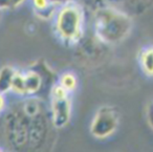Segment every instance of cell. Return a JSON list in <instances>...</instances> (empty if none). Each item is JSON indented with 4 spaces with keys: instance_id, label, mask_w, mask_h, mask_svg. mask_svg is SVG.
I'll use <instances>...</instances> for the list:
<instances>
[{
    "instance_id": "12",
    "label": "cell",
    "mask_w": 153,
    "mask_h": 152,
    "mask_svg": "<svg viewBox=\"0 0 153 152\" xmlns=\"http://www.w3.org/2000/svg\"><path fill=\"white\" fill-rule=\"evenodd\" d=\"M7 108V100H5V95L0 92V113H2Z\"/></svg>"
},
{
    "instance_id": "6",
    "label": "cell",
    "mask_w": 153,
    "mask_h": 152,
    "mask_svg": "<svg viewBox=\"0 0 153 152\" xmlns=\"http://www.w3.org/2000/svg\"><path fill=\"white\" fill-rule=\"evenodd\" d=\"M24 72V81H25L26 97L35 95L41 90L43 85V78L37 70L28 69Z\"/></svg>"
},
{
    "instance_id": "8",
    "label": "cell",
    "mask_w": 153,
    "mask_h": 152,
    "mask_svg": "<svg viewBox=\"0 0 153 152\" xmlns=\"http://www.w3.org/2000/svg\"><path fill=\"white\" fill-rule=\"evenodd\" d=\"M140 65L147 77L153 78V46L146 47L140 51Z\"/></svg>"
},
{
    "instance_id": "1",
    "label": "cell",
    "mask_w": 153,
    "mask_h": 152,
    "mask_svg": "<svg viewBox=\"0 0 153 152\" xmlns=\"http://www.w3.org/2000/svg\"><path fill=\"white\" fill-rule=\"evenodd\" d=\"M94 24L97 36L108 44H115L124 40L132 28L129 15L113 7H103L97 10Z\"/></svg>"
},
{
    "instance_id": "11",
    "label": "cell",
    "mask_w": 153,
    "mask_h": 152,
    "mask_svg": "<svg viewBox=\"0 0 153 152\" xmlns=\"http://www.w3.org/2000/svg\"><path fill=\"white\" fill-rule=\"evenodd\" d=\"M25 0H0V10H15L22 4Z\"/></svg>"
},
{
    "instance_id": "13",
    "label": "cell",
    "mask_w": 153,
    "mask_h": 152,
    "mask_svg": "<svg viewBox=\"0 0 153 152\" xmlns=\"http://www.w3.org/2000/svg\"><path fill=\"white\" fill-rule=\"evenodd\" d=\"M51 1L53 3H55V4L60 5V4H62V3H64V2H67V1H69V0H51Z\"/></svg>"
},
{
    "instance_id": "2",
    "label": "cell",
    "mask_w": 153,
    "mask_h": 152,
    "mask_svg": "<svg viewBox=\"0 0 153 152\" xmlns=\"http://www.w3.org/2000/svg\"><path fill=\"white\" fill-rule=\"evenodd\" d=\"M55 31L65 43H76L84 32L85 15L80 3L74 0L60 4L55 15Z\"/></svg>"
},
{
    "instance_id": "7",
    "label": "cell",
    "mask_w": 153,
    "mask_h": 152,
    "mask_svg": "<svg viewBox=\"0 0 153 152\" xmlns=\"http://www.w3.org/2000/svg\"><path fill=\"white\" fill-rule=\"evenodd\" d=\"M16 69L12 65H4L0 68V92L5 95L7 92H11L12 83L15 76Z\"/></svg>"
},
{
    "instance_id": "9",
    "label": "cell",
    "mask_w": 153,
    "mask_h": 152,
    "mask_svg": "<svg viewBox=\"0 0 153 152\" xmlns=\"http://www.w3.org/2000/svg\"><path fill=\"white\" fill-rule=\"evenodd\" d=\"M11 92L20 97H26V89H25V81H24V72L17 69L12 83Z\"/></svg>"
},
{
    "instance_id": "10",
    "label": "cell",
    "mask_w": 153,
    "mask_h": 152,
    "mask_svg": "<svg viewBox=\"0 0 153 152\" xmlns=\"http://www.w3.org/2000/svg\"><path fill=\"white\" fill-rule=\"evenodd\" d=\"M58 83L69 93L74 92L76 89V87H78V79H76V75L70 72H63V74L59 77Z\"/></svg>"
},
{
    "instance_id": "14",
    "label": "cell",
    "mask_w": 153,
    "mask_h": 152,
    "mask_svg": "<svg viewBox=\"0 0 153 152\" xmlns=\"http://www.w3.org/2000/svg\"><path fill=\"white\" fill-rule=\"evenodd\" d=\"M0 18H1V10H0Z\"/></svg>"
},
{
    "instance_id": "4",
    "label": "cell",
    "mask_w": 153,
    "mask_h": 152,
    "mask_svg": "<svg viewBox=\"0 0 153 152\" xmlns=\"http://www.w3.org/2000/svg\"><path fill=\"white\" fill-rule=\"evenodd\" d=\"M119 113L111 106H102L94 113L90 123V133L99 139L111 136L119 127Z\"/></svg>"
},
{
    "instance_id": "5",
    "label": "cell",
    "mask_w": 153,
    "mask_h": 152,
    "mask_svg": "<svg viewBox=\"0 0 153 152\" xmlns=\"http://www.w3.org/2000/svg\"><path fill=\"white\" fill-rule=\"evenodd\" d=\"M28 127H30V116L24 111L11 113L5 121V134L9 143L16 149L23 147L28 144Z\"/></svg>"
},
{
    "instance_id": "3",
    "label": "cell",
    "mask_w": 153,
    "mask_h": 152,
    "mask_svg": "<svg viewBox=\"0 0 153 152\" xmlns=\"http://www.w3.org/2000/svg\"><path fill=\"white\" fill-rule=\"evenodd\" d=\"M69 95L59 83H55L51 88V121L57 129L67 126L71 118L72 104Z\"/></svg>"
},
{
    "instance_id": "15",
    "label": "cell",
    "mask_w": 153,
    "mask_h": 152,
    "mask_svg": "<svg viewBox=\"0 0 153 152\" xmlns=\"http://www.w3.org/2000/svg\"><path fill=\"white\" fill-rule=\"evenodd\" d=\"M0 152H2V150H1V148H0Z\"/></svg>"
}]
</instances>
